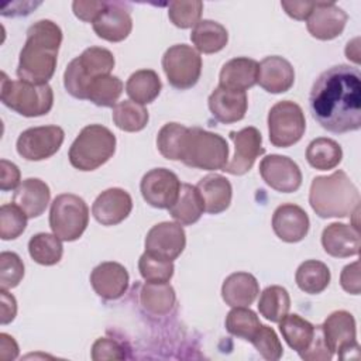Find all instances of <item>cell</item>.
<instances>
[{
	"label": "cell",
	"mask_w": 361,
	"mask_h": 361,
	"mask_svg": "<svg viewBox=\"0 0 361 361\" xmlns=\"http://www.w3.org/2000/svg\"><path fill=\"white\" fill-rule=\"evenodd\" d=\"M133 210L130 193L121 188H110L102 192L92 206L93 217L103 226H116L126 220Z\"/></svg>",
	"instance_id": "cell-18"
},
{
	"label": "cell",
	"mask_w": 361,
	"mask_h": 361,
	"mask_svg": "<svg viewBox=\"0 0 361 361\" xmlns=\"http://www.w3.org/2000/svg\"><path fill=\"white\" fill-rule=\"evenodd\" d=\"M196 189L202 196L204 212L210 214H219L228 209L233 189L227 178L219 173H209L197 182Z\"/></svg>",
	"instance_id": "cell-27"
},
{
	"label": "cell",
	"mask_w": 361,
	"mask_h": 361,
	"mask_svg": "<svg viewBox=\"0 0 361 361\" xmlns=\"http://www.w3.org/2000/svg\"><path fill=\"white\" fill-rule=\"evenodd\" d=\"M138 269L141 276L147 282H169L173 275L172 261H166L144 252L138 261Z\"/></svg>",
	"instance_id": "cell-44"
},
{
	"label": "cell",
	"mask_w": 361,
	"mask_h": 361,
	"mask_svg": "<svg viewBox=\"0 0 361 361\" xmlns=\"http://www.w3.org/2000/svg\"><path fill=\"white\" fill-rule=\"evenodd\" d=\"M0 322L1 324H8L14 320L17 314L16 298L7 292V289H0Z\"/></svg>",
	"instance_id": "cell-52"
},
{
	"label": "cell",
	"mask_w": 361,
	"mask_h": 361,
	"mask_svg": "<svg viewBox=\"0 0 361 361\" xmlns=\"http://www.w3.org/2000/svg\"><path fill=\"white\" fill-rule=\"evenodd\" d=\"M162 68L168 82L179 89L193 87L202 73V56L190 45L176 44L169 47L162 56Z\"/></svg>",
	"instance_id": "cell-10"
},
{
	"label": "cell",
	"mask_w": 361,
	"mask_h": 361,
	"mask_svg": "<svg viewBox=\"0 0 361 361\" xmlns=\"http://www.w3.org/2000/svg\"><path fill=\"white\" fill-rule=\"evenodd\" d=\"M116 151V135L102 124L80 130L69 148V162L79 171H94L106 164Z\"/></svg>",
	"instance_id": "cell-4"
},
{
	"label": "cell",
	"mask_w": 361,
	"mask_h": 361,
	"mask_svg": "<svg viewBox=\"0 0 361 361\" xmlns=\"http://www.w3.org/2000/svg\"><path fill=\"white\" fill-rule=\"evenodd\" d=\"M209 109L213 117L221 123H235L244 118L248 107L245 92L216 87L209 96Z\"/></svg>",
	"instance_id": "cell-24"
},
{
	"label": "cell",
	"mask_w": 361,
	"mask_h": 361,
	"mask_svg": "<svg viewBox=\"0 0 361 361\" xmlns=\"http://www.w3.org/2000/svg\"><path fill=\"white\" fill-rule=\"evenodd\" d=\"M261 322L255 312L247 306L233 307L226 317V329L230 334L251 341L258 331Z\"/></svg>",
	"instance_id": "cell-41"
},
{
	"label": "cell",
	"mask_w": 361,
	"mask_h": 361,
	"mask_svg": "<svg viewBox=\"0 0 361 361\" xmlns=\"http://www.w3.org/2000/svg\"><path fill=\"white\" fill-rule=\"evenodd\" d=\"M20 176V169L16 164L7 159L0 161V189L3 192L18 188Z\"/></svg>",
	"instance_id": "cell-51"
},
{
	"label": "cell",
	"mask_w": 361,
	"mask_h": 361,
	"mask_svg": "<svg viewBox=\"0 0 361 361\" xmlns=\"http://www.w3.org/2000/svg\"><path fill=\"white\" fill-rule=\"evenodd\" d=\"M111 118L120 130L135 133L141 131L147 126L149 116L144 104L133 100H123L113 107Z\"/></svg>",
	"instance_id": "cell-38"
},
{
	"label": "cell",
	"mask_w": 361,
	"mask_h": 361,
	"mask_svg": "<svg viewBox=\"0 0 361 361\" xmlns=\"http://www.w3.org/2000/svg\"><path fill=\"white\" fill-rule=\"evenodd\" d=\"M123 93V82L113 75L97 76L87 89V100L102 107H114Z\"/></svg>",
	"instance_id": "cell-40"
},
{
	"label": "cell",
	"mask_w": 361,
	"mask_h": 361,
	"mask_svg": "<svg viewBox=\"0 0 361 361\" xmlns=\"http://www.w3.org/2000/svg\"><path fill=\"white\" fill-rule=\"evenodd\" d=\"M24 276V264L16 252L3 251L0 254V288L13 289Z\"/></svg>",
	"instance_id": "cell-46"
},
{
	"label": "cell",
	"mask_w": 361,
	"mask_h": 361,
	"mask_svg": "<svg viewBox=\"0 0 361 361\" xmlns=\"http://www.w3.org/2000/svg\"><path fill=\"white\" fill-rule=\"evenodd\" d=\"M28 252L37 264L45 267L55 265L61 261L63 254L62 240L54 233H38L30 238Z\"/></svg>",
	"instance_id": "cell-36"
},
{
	"label": "cell",
	"mask_w": 361,
	"mask_h": 361,
	"mask_svg": "<svg viewBox=\"0 0 361 361\" xmlns=\"http://www.w3.org/2000/svg\"><path fill=\"white\" fill-rule=\"evenodd\" d=\"M322 245L329 255L336 258L357 255L361 245L358 227L344 223H331L323 230Z\"/></svg>",
	"instance_id": "cell-23"
},
{
	"label": "cell",
	"mask_w": 361,
	"mask_h": 361,
	"mask_svg": "<svg viewBox=\"0 0 361 361\" xmlns=\"http://www.w3.org/2000/svg\"><path fill=\"white\" fill-rule=\"evenodd\" d=\"M162 89L158 73L152 69L135 71L126 83V92L130 99L140 104L154 102Z\"/></svg>",
	"instance_id": "cell-32"
},
{
	"label": "cell",
	"mask_w": 361,
	"mask_h": 361,
	"mask_svg": "<svg viewBox=\"0 0 361 361\" xmlns=\"http://www.w3.org/2000/svg\"><path fill=\"white\" fill-rule=\"evenodd\" d=\"M123 358H126L124 348L116 340L100 337L93 343L92 360L103 361V360H123Z\"/></svg>",
	"instance_id": "cell-47"
},
{
	"label": "cell",
	"mask_w": 361,
	"mask_h": 361,
	"mask_svg": "<svg viewBox=\"0 0 361 361\" xmlns=\"http://www.w3.org/2000/svg\"><path fill=\"white\" fill-rule=\"evenodd\" d=\"M309 203L313 212L323 219L347 217L360 207V192L348 175L338 169L312 180Z\"/></svg>",
	"instance_id": "cell-3"
},
{
	"label": "cell",
	"mask_w": 361,
	"mask_h": 361,
	"mask_svg": "<svg viewBox=\"0 0 361 361\" xmlns=\"http://www.w3.org/2000/svg\"><path fill=\"white\" fill-rule=\"evenodd\" d=\"M255 347V350L268 361H276L282 357L283 348L275 333V330L269 326L261 324L252 340L250 341Z\"/></svg>",
	"instance_id": "cell-45"
},
{
	"label": "cell",
	"mask_w": 361,
	"mask_h": 361,
	"mask_svg": "<svg viewBox=\"0 0 361 361\" xmlns=\"http://www.w3.org/2000/svg\"><path fill=\"white\" fill-rule=\"evenodd\" d=\"M279 331L288 345L296 353H303L312 343L314 326L299 314H286L279 320Z\"/></svg>",
	"instance_id": "cell-33"
},
{
	"label": "cell",
	"mask_w": 361,
	"mask_h": 361,
	"mask_svg": "<svg viewBox=\"0 0 361 361\" xmlns=\"http://www.w3.org/2000/svg\"><path fill=\"white\" fill-rule=\"evenodd\" d=\"M259 173L268 186L282 193L296 192L302 185L300 168L293 159L283 155L271 154L262 158Z\"/></svg>",
	"instance_id": "cell-15"
},
{
	"label": "cell",
	"mask_w": 361,
	"mask_h": 361,
	"mask_svg": "<svg viewBox=\"0 0 361 361\" xmlns=\"http://www.w3.org/2000/svg\"><path fill=\"white\" fill-rule=\"evenodd\" d=\"M309 216L298 204L283 203L278 206L274 212V233L285 243H298L303 240L309 231Z\"/></svg>",
	"instance_id": "cell-20"
},
{
	"label": "cell",
	"mask_w": 361,
	"mask_h": 361,
	"mask_svg": "<svg viewBox=\"0 0 361 361\" xmlns=\"http://www.w3.org/2000/svg\"><path fill=\"white\" fill-rule=\"evenodd\" d=\"M290 307V298L285 288L279 285L268 286L262 290L258 300V310L267 320L279 323Z\"/></svg>",
	"instance_id": "cell-37"
},
{
	"label": "cell",
	"mask_w": 361,
	"mask_h": 361,
	"mask_svg": "<svg viewBox=\"0 0 361 361\" xmlns=\"http://www.w3.org/2000/svg\"><path fill=\"white\" fill-rule=\"evenodd\" d=\"M259 293V285L254 275L248 272H234L221 285L223 300L231 306H250Z\"/></svg>",
	"instance_id": "cell-28"
},
{
	"label": "cell",
	"mask_w": 361,
	"mask_h": 361,
	"mask_svg": "<svg viewBox=\"0 0 361 361\" xmlns=\"http://www.w3.org/2000/svg\"><path fill=\"white\" fill-rule=\"evenodd\" d=\"M348 16L343 8L331 1H317L307 17V31L312 37L329 41L338 37L347 23Z\"/></svg>",
	"instance_id": "cell-17"
},
{
	"label": "cell",
	"mask_w": 361,
	"mask_h": 361,
	"mask_svg": "<svg viewBox=\"0 0 361 361\" xmlns=\"http://www.w3.org/2000/svg\"><path fill=\"white\" fill-rule=\"evenodd\" d=\"M93 30L102 39L120 42L126 39L133 30V20L126 4L109 1L104 11L93 23Z\"/></svg>",
	"instance_id": "cell-21"
},
{
	"label": "cell",
	"mask_w": 361,
	"mask_h": 361,
	"mask_svg": "<svg viewBox=\"0 0 361 361\" xmlns=\"http://www.w3.org/2000/svg\"><path fill=\"white\" fill-rule=\"evenodd\" d=\"M109 1H93V0H76L72 3L75 16L86 23H94L97 17L104 11Z\"/></svg>",
	"instance_id": "cell-49"
},
{
	"label": "cell",
	"mask_w": 361,
	"mask_h": 361,
	"mask_svg": "<svg viewBox=\"0 0 361 361\" xmlns=\"http://www.w3.org/2000/svg\"><path fill=\"white\" fill-rule=\"evenodd\" d=\"M190 39L197 52L214 54L221 51L228 41L224 25L213 20H200L192 30Z\"/></svg>",
	"instance_id": "cell-30"
},
{
	"label": "cell",
	"mask_w": 361,
	"mask_h": 361,
	"mask_svg": "<svg viewBox=\"0 0 361 361\" xmlns=\"http://www.w3.org/2000/svg\"><path fill=\"white\" fill-rule=\"evenodd\" d=\"M0 99L4 106L24 117H38L49 113L54 106V92L48 83L35 85L25 80H11L1 73Z\"/></svg>",
	"instance_id": "cell-6"
},
{
	"label": "cell",
	"mask_w": 361,
	"mask_h": 361,
	"mask_svg": "<svg viewBox=\"0 0 361 361\" xmlns=\"http://www.w3.org/2000/svg\"><path fill=\"white\" fill-rule=\"evenodd\" d=\"M145 252L166 259H176L186 245V234L182 224L162 221L149 228L145 237Z\"/></svg>",
	"instance_id": "cell-14"
},
{
	"label": "cell",
	"mask_w": 361,
	"mask_h": 361,
	"mask_svg": "<svg viewBox=\"0 0 361 361\" xmlns=\"http://www.w3.org/2000/svg\"><path fill=\"white\" fill-rule=\"evenodd\" d=\"M203 3L199 0H175L168 6V17L179 28L195 27L202 17Z\"/></svg>",
	"instance_id": "cell-42"
},
{
	"label": "cell",
	"mask_w": 361,
	"mask_h": 361,
	"mask_svg": "<svg viewBox=\"0 0 361 361\" xmlns=\"http://www.w3.org/2000/svg\"><path fill=\"white\" fill-rule=\"evenodd\" d=\"M168 210L172 219L182 226L196 223L204 212L203 200L196 186L190 183H180L178 199Z\"/></svg>",
	"instance_id": "cell-29"
},
{
	"label": "cell",
	"mask_w": 361,
	"mask_h": 361,
	"mask_svg": "<svg viewBox=\"0 0 361 361\" xmlns=\"http://www.w3.org/2000/svg\"><path fill=\"white\" fill-rule=\"evenodd\" d=\"M180 161L190 168L206 171L223 169L228 162L227 141L221 135L200 127L188 128Z\"/></svg>",
	"instance_id": "cell-7"
},
{
	"label": "cell",
	"mask_w": 361,
	"mask_h": 361,
	"mask_svg": "<svg viewBox=\"0 0 361 361\" xmlns=\"http://www.w3.org/2000/svg\"><path fill=\"white\" fill-rule=\"evenodd\" d=\"M114 55L102 47L86 48L72 59L63 73V85L68 93L76 99H87L90 83L102 75H110L114 68Z\"/></svg>",
	"instance_id": "cell-5"
},
{
	"label": "cell",
	"mask_w": 361,
	"mask_h": 361,
	"mask_svg": "<svg viewBox=\"0 0 361 361\" xmlns=\"http://www.w3.org/2000/svg\"><path fill=\"white\" fill-rule=\"evenodd\" d=\"M345 55L348 59L354 61L355 63L360 62V47H358V38H354L353 41H350L347 44V48H345Z\"/></svg>",
	"instance_id": "cell-55"
},
{
	"label": "cell",
	"mask_w": 361,
	"mask_h": 361,
	"mask_svg": "<svg viewBox=\"0 0 361 361\" xmlns=\"http://www.w3.org/2000/svg\"><path fill=\"white\" fill-rule=\"evenodd\" d=\"M27 214L16 203L3 204L0 207L1 240H14L20 237L27 227Z\"/></svg>",
	"instance_id": "cell-43"
},
{
	"label": "cell",
	"mask_w": 361,
	"mask_h": 361,
	"mask_svg": "<svg viewBox=\"0 0 361 361\" xmlns=\"http://www.w3.org/2000/svg\"><path fill=\"white\" fill-rule=\"evenodd\" d=\"M343 158L340 144L331 138L319 137L313 140L306 148V159L310 166L319 171H329L336 168Z\"/></svg>",
	"instance_id": "cell-35"
},
{
	"label": "cell",
	"mask_w": 361,
	"mask_h": 361,
	"mask_svg": "<svg viewBox=\"0 0 361 361\" xmlns=\"http://www.w3.org/2000/svg\"><path fill=\"white\" fill-rule=\"evenodd\" d=\"M65 133L58 126H41L24 130L17 138V152L27 161H42L58 152Z\"/></svg>",
	"instance_id": "cell-12"
},
{
	"label": "cell",
	"mask_w": 361,
	"mask_h": 361,
	"mask_svg": "<svg viewBox=\"0 0 361 361\" xmlns=\"http://www.w3.org/2000/svg\"><path fill=\"white\" fill-rule=\"evenodd\" d=\"M175 300V290L168 282H145L140 292L141 306L154 316L169 313Z\"/></svg>",
	"instance_id": "cell-31"
},
{
	"label": "cell",
	"mask_w": 361,
	"mask_h": 361,
	"mask_svg": "<svg viewBox=\"0 0 361 361\" xmlns=\"http://www.w3.org/2000/svg\"><path fill=\"white\" fill-rule=\"evenodd\" d=\"M322 333L329 350L338 358H353L351 353L358 355L360 345L357 343L355 319L347 310H336L322 324Z\"/></svg>",
	"instance_id": "cell-11"
},
{
	"label": "cell",
	"mask_w": 361,
	"mask_h": 361,
	"mask_svg": "<svg viewBox=\"0 0 361 361\" xmlns=\"http://www.w3.org/2000/svg\"><path fill=\"white\" fill-rule=\"evenodd\" d=\"M340 283L341 288L351 293L358 295L361 290V282H360V262L355 261L350 265H345L340 275Z\"/></svg>",
	"instance_id": "cell-50"
},
{
	"label": "cell",
	"mask_w": 361,
	"mask_h": 361,
	"mask_svg": "<svg viewBox=\"0 0 361 361\" xmlns=\"http://www.w3.org/2000/svg\"><path fill=\"white\" fill-rule=\"evenodd\" d=\"M62 42L61 28L51 20H39L27 30L20 52L17 76L21 80L45 85L54 76L58 51Z\"/></svg>",
	"instance_id": "cell-2"
},
{
	"label": "cell",
	"mask_w": 361,
	"mask_h": 361,
	"mask_svg": "<svg viewBox=\"0 0 361 361\" xmlns=\"http://www.w3.org/2000/svg\"><path fill=\"white\" fill-rule=\"evenodd\" d=\"M89 207L82 197L73 193L58 195L49 210V227L62 241H75L86 230Z\"/></svg>",
	"instance_id": "cell-8"
},
{
	"label": "cell",
	"mask_w": 361,
	"mask_h": 361,
	"mask_svg": "<svg viewBox=\"0 0 361 361\" xmlns=\"http://www.w3.org/2000/svg\"><path fill=\"white\" fill-rule=\"evenodd\" d=\"M230 138L234 142V155L223 171L231 175H244L265 151L261 133L255 127H245L240 131H230Z\"/></svg>",
	"instance_id": "cell-16"
},
{
	"label": "cell",
	"mask_w": 361,
	"mask_h": 361,
	"mask_svg": "<svg viewBox=\"0 0 361 361\" xmlns=\"http://www.w3.org/2000/svg\"><path fill=\"white\" fill-rule=\"evenodd\" d=\"M130 276L127 269L113 261L99 264L90 274L93 290L106 300L120 299L128 289Z\"/></svg>",
	"instance_id": "cell-19"
},
{
	"label": "cell",
	"mask_w": 361,
	"mask_h": 361,
	"mask_svg": "<svg viewBox=\"0 0 361 361\" xmlns=\"http://www.w3.org/2000/svg\"><path fill=\"white\" fill-rule=\"evenodd\" d=\"M258 68L257 83L269 93L288 92L295 82V71L289 61L282 56L272 55L264 58Z\"/></svg>",
	"instance_id": "cell-22"
},
{
	"label": "cell",
	"mask_w": 361,
	"mask_h": 361,
	"mask_svg": "<svg viewBox=\"0 0 361 361\" xmlns=\"http://www.w3.org/2000/svg\"><path fill=\"white\" fill-rule=\"evenodd\" d=\"M281 6L286 11V14L295 20H307L310 16L314 3L313 1H281Z\"/></svg>",
	"instance_id": "cell-53"
},
{
	"label": "cell",
	"mask_w": 361,
	"mask_h": 361,
	"mask_svg": "<svg viewBox=\"0 0 361 361\" xmlns=\"http://www.w3.org/2000/svg\"><path fill=\"white\" fill-rule=\"evenodd\" d=\"M17 355H18V345L16 340L8 334L1 333L0 334V360L10 361L17 358Z\"/></svg>",
	"instance_id": "cell-54"
},
{
	"label": "cell",
	"mask_w": 361,
	"mask_h": 361,
	"mask_svg": "<svg viewBox=\"0 0 361 361\" xmlns=\"http://www.w3.org/2000/svg\"><path fill=\"white\" fill-rule=\"evenodd\" d=\"M306 120L299 104L290 100L275 103L268 113L269 141L278 148L296 144L305 134Z\"/></svg>",
	"instance_id": "cell-9"
},
{
	"label": "cell",
	"mask_w": 361,
	"mask_h": 361,
	"mask_svg": "<svg viewBox=\"0 0 361 361\" xmlns=\"http://www.w3.org/2000/svg\"><path fill=\"white\" fill-rule=\"evenodd\" d=\"M188 127L179 123H166L157 135V147L161 155L171 161H180Z\"/></svg>",
	"instance_id": "cell-39"
},
{
	"label": "cell",
	"mask_w": 361,
	"mask_h": 361,
	"mask_svg": "<svg viewBox=\"0 0 361 361\" xmlns=\"http://www.w3.org/2000/svg\"><path fill=\"white\" fill-rule=\"evenodd\" d=\"M49 199V186L38 178H28L24 179L16 189L13 203H16L28 219H34L45 212Z\"/></svg>",
	"instance_id": "cell-26"
},
{
	"label": "cell",
	"mask_w": 361,
	"mask_h": 361,
	"mask_svg": "<svg viewBox=\"0 0 361 361\" xmlns=\"http://www.w3.org/2000/svg\"><path fill=\"white\" fill-rule=\"evenodd\" d=\"M300 358L306 361H327L333 357V353L329 350L323 333H322V326L314 327V334L310 345L299 354Z\"/></svg>",
	"instance_id": "cell-48"
},
{
	"label": "cell",
	"mask_w": 361,
	"mask_h": 361,
	"mask_svg": "<svg viewBox=\"0 0 361 361\" xmlns=\"http://www.w3.org/2000/svg\"><path fill=\"white\" fill-rule=\"evenodd\" d=\"M330 269L326 264L317 259H307L296 269L295 281L305 293L316 295L323 292L330 283Z\"/></svg>",
	"instance_id": "cell-34"
},
{
	"label": "cell",
	"mask_w": 361,
	"mask_h": 361,
	"mask_svg": "<svg viewBox=\"0 0 361 361\" xmlns=\"http://www.w3.org/2000/svg\"><path fill=\"white\" fill-rule=\"evenodd\" d=\"M144 200L157 209H169L178 199L180 182L178 176L166 168L148 171L140 183Z\"/></svg>",
	"instance_id": "cell-13"
},
{
	"label": "cell",
	"mask_w": 361,
	"mask_h": 361,
	"mask_svg": "<svg viewBox=\"0 0 361 361\" xmlns=\"http://www.w3.org/2000/svg\"><path fill=\"white\" fill-rule=\"evenodd\" d=\"M309 106L313 118L330 133L361 127V73L350 65H336L319 75L312 86Z\"/></svg>",
	"instance_id": "cell-1"
},
{
	"label": "cell",
	"mask_w": 361,
	"mask_h": 361,
	"mask_svg": "<svg viewBox=\"0 0 361 361\" xmlns=\"http://www.w3.org/2000/svg\"><path fill=\"white\" fill-rule=\"evenodd\" d=\"M258 68V62L251 58H233L223 65L219 75V86L230 90L245 92L257 83Z\"/></svg>",
	"instance_id": "cell-25"
}]
</instances>
